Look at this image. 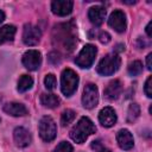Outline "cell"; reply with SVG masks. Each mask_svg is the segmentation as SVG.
I'll use <instances>...</instances> for the list:
<instances>
[{"label": "cell", "instance_id": "6da1fadb", "mask_svg": "<svg viewBox=\"0 0 152 152\" xmlns=\"http://www.w3.org/2000/svg\"><path fill=\"white\" fill-rule=\"evenodd\" d=\"M96 127L93 124V121L87 118V116H82L78 122L71 128L70 131V138L77 142V144H82L87 140V138L89 135H91L93 133H95Z\"/></svg>", "mask_w": 152, "mask_h": 152}, {"label": "cell", "instance_id": "7a4b0ae2", "mask_svg": "<svg viewBox=\"0 0 152 152\" xmlns=\"http://www.w3.org/2000/svg\"><path fill=\"white\" fill-rule=\"evenodd\" d=\"M56 28H57V38L56 39L62 44V46L64 48V50L66 52H71L77 43L76 34L72 31L74 27H69V24H63Z\"/></svg>", "mask_w": 152, "mask_h": 152}, {"label": "cell", "instance_id": "3957f363", "mask_svg": "<svg viewBox=\"0 0 152 152\" xmlns=\"http://www.w3.org/2000/svg\"><path fill=\"white\" fill-rule=\"evenodd\" d=\"M120 63H121V59L118 53H108L100 61L96 70L100 75L109 76V75H113L119 69Z\"/></svg>", "mask_w": 152, "mask_h": 152}, {"label": "cell", "instance_id": "277c9868", "mask_svg": "<svg viewBox=\"0 0 152 152\" xmlns=\"http://www.w3.org/2000/svg\"><path fill=\"white\" fill-rule=\"evenodd\" d=\"M78 86V76L71 69H64L61 77V89L65 96L72 95Z\"/></svg>", "mask_w": 152, "mask_h": 152}, {"label": "cell", "instance_id": "5b68a950", "mask_svg": "<svg viewBox=\"0 0 152 152\" xmlns=\"http://www.w3.org/2000/svg\"><path fill=\"white\" fill-rule=\"evenodd\" d=\"M96 53H97L96 48L94 45H91V44H88V45H86L80 51V53L75 58V63L80 68H89L94 63V59H95Z\"/></svg>", "mask_w": 152, "mask_h": 152}, {"label": "cell", "instance_id": "8992f818", "mask_svg": "<svg viewBox=\"0 0 152 152\" xmlns=\"http://www.w3.org/2000/svg\"><path fill=\"white\" fill-rule=\"evenodd\" d=\"M57 128L50 116H43L39 121V135L44 141H51L56 138Z\"/></svg>", "mask_w": 152, "mask_h": 152}, {"label": "cell", "instance_id": "52a82bcc", "mask_svg": "<svg viewBox=\"0 0 152 152\" xmlns=\"http://www.w3.org/2000/svg\"><path fill=\"white\" fill-rule=\"evenodd\" d=\"M99 102V90L97 87L93 83H89L84 87L83 95H82V103L83 107L87 109L94 108Z\"/></svg>", "mask_w": 152, "mask_h": 152}, {"label": "cell", "instance_id": "ba28073f", "mask_svg": "<svg viewBox=\"0 0 152 152\" xmlns=\"http://www.w3.org/2000/svg\"><path fill=\"white\" fill-rule=\"evenodd\" d=\"M42 63V55L37 50H28L23 55V64L28 70H37Z\"/></svg>", "mask_w": 152, "mask_h": 152}, {"label": "cell", "instance_id": "9c48e42d", "mask_svg": "<svg viewBox=\"0 0 152 152\" xmlns=\"http://www.w3.org/2000/svg\"><path fill=\"white\" fill-rule=\"evenodd\" d=\"M42 37V32L39 30V27L27 24L24 27V32H23V40L26 45H36L38 44L39 39Z\"/></svg>", "mask_w": 152, "mask_h": 152}, {"label": "cell", "instance_id": "30bf717a", "mask_svg": "<svg viewBox=\"0 0 152 152\" xmlns=\"http://www.w3.org/2000/svg\"><path fill=\"white\" fill-rule=\"evenodd\" d=\"M108 24L112 28H114L116 32H124L126 30V15L122 11H114L108 19Z\"/></svg>", "mask_w": 152, "mask_h": 152}, {"label": "cell", "instance_id": "8fae6325", "mask_svg": "<svg viewBox=\"0 0 152 152\" xmlns=\"http://www.w3.org/2000/svg\"><path fill=\"white\" fill-rule=\"evenodd\" d=\"M74 2L70 0H55L51 4V10L55 14L64 17L71 13Z\"/></svg>", "mask_w": 152, "mask_h": 152}, {"label": "cell", "instance_id": "7c38bea8", "mask_svg": "<svg viewBox=\"0 0 152 152\" xmlns=\"http://www.w3.org/2000/svg\"><path fill=\"white\" fill-rule=\"evenodd\" d=\"M99 121L104 127H112L116 122V114L112 107H104L99 113Z\"/></svg>", "mask_w": 152, "mask_h": 152}, {"label": "cell", "instance_id": "4fadbf2b", "mask_svg": "<svg viewBox=\"0 0 152 152\" xmlns=\"http://www.w3.org/2000/svg\"><path fill=\"white\" fill-rule=\"evenodd\" d=\"M116 140L122 150H131L134 145L133 135L128 129H120L116 134Z\"/></svg>", "mask_w": 152, "mask_h": 152}, {"label": "cell", "instance_id": "5bb4252c", "mask_svg": "<svg viewBox=\"0 0 152 152\" xmlns=\"http://www.w3.org/2000/svg\"><path fill=\"white\" fill-rule=\"evenodd\" d=\"M14 141L19 147H26L31 142V134L24 127H17L13 132Z\"/></svg>", "mask_w": 152, "mask_h": 152}, {"label": "cell", "instance_id": "9a60e30c", "mask_svg": "<svg viewBox=\"0 0 152 152\" xmlns=\"http://www.w3.org/2000/svg\"><path fill=\"white\" fill-rule=\"evenodd\" d=\"M106 17V8L102 6H94L88 12V18L95 26H100Z\"/></svg>", "mask_w": 152, "mask_h": 152}, {"label": "cell", "instance_id": "2e32d148", "mask_svg": "<svg viewBox=\"0 0 152 152\" xmlns=\"http://www.w3.org/2000/svg\"><path fill=\"white\" fill-rule=\"evenodd\" d=\"M4 112L12 116H24L27 114V109L23 103L10 102L4 106Z\"/></svg>", "mask_w": 152, "mask_h": 152}, {"label": "cell", "instance_id": "e0dca14e", "mask_svg": "<svg viewBox=\"0 0 152 152\" xmlns=\"http://www.w3.org/2000/svg\"><path fill=\"white\" fill-rule=\"evenodd\" d=\"M121 90H122L121 82L119 80H114L109 82L108 86L104 88V96L109 100H115L121 94Z\"/></svg>", "mask_w": 152, "mask_h": 152}, {"label": "cell", "instance_id": "ac0fdd59", "mask_svg": "<svg viewBox=\"0 0 152 152\" xmlns=\"http://www.w3.org/2000/svg\"><path fill=\"white\" fill-rule=\"evenodd\" d=\"M40 102H42L43 106H45L48 108H55V107H57L59 104V99L55 94L43 93L42 96H40Z\"/></svg>", "mask_w": 152, "mask_h": 152}, {"label": "cell", "instance_id": "d6986e66", "mask_svg": "<svg viewBox=\"0 0 152 152\" xmlns=\"http://www.w3.org/2000/svg\"><path fill=\"white\" fill-rule=\"evenodd\" d=\"M15 27L13 25H5L0 28V44L8 42V40H13L14 36H15Z\"/></svg>", "mask_w": 152, "mask_h": 152}, {"label": "cell", "instance_id": "ffe728a7", "mask_svg": "<svg viewBox=\"0 0 152 152\" xmlns=\"http://www.w3.org/2000/svg\"><path fill=\"white\" fill-rule=\"evenodd\" d=\"M33 84V78L28 75H23L18 81V90L20 93H25L28 89H31Z\"/></svg>", "mask_w": 152, "mask_h": 152}, {"label": "cell", "instance_id": "44dd1931", "mask_svg": "<svg viewBox=\"0 0 152 152\" xmlns=\"http://www.w3.org/2000/svg\"><path fill=\"white\" fill-rule=\"evenodd\" d=\"M140 114V107L138 103H131L128 107V112H127V121L128 122H133Z\"/></svg>", "mask_w": 152, "mask_h": 152}, {"label": "cell", "instance_id": "7402d4cb", "mask_svg": "<svg viewBox=\"0 0 152 152\" xmlns=\"http://www.w3.org/2000/svg\"><path fill=\"white\" fill-rule=\"evenodd\" d=\"M75 115L76 113L72 110V109H65L63 113H62V116H61V122L63 126H66L69 124H71L75 119Z\"/></svg>", "mask_w": 152, "mask_h": 152}, {"label": "cell", "instance_id": "603a6c76", "mask_svg": "<svg viewBox=\"0 0 152 152\" xmlns=\"http://www.w3.org/2000/svg\"><path fill=\"white\" fill-rule=\"evenodd\" d=\"M142 71V64L140 61H133L132 63H129L128 65V74L131 76H137L139 74H141Z\"/></svg>", "mask_w": 152, "mask_h": 152}, {"label": "cell", "instance_id": "cb8c5ba5", "mask_svg": "<svg viewBox=\"0 0 152 152\" xmlns=\"http://www.w3.org/2000/svg\"><path fill=\"white\" fill-rule=\"evenodd\" d=\"M44 84L49 90H53L56 88V77L53 74H48L44 78Z\"/></svg>", "mask_w": 152, "mask_h": 152}, {"label": "cell", "instance_id": "d4e9b609", "mask_svg": "<svg viewBox=\"0 0 152 152\" xmlns=\"http://www.w3.org/2000/svg\"><path fill=\"white\" fill-rule=\"evenodd\" d=\"M53 152H72V146L66 141H62L57 145Z\"/></svg>", "mask_w": 152, "mask_h": 152}, {"label": "cell", "instance_id": "484cf974", "mask_svg": "<svg viewBox=\"0 0 152 152\" xmlns=\"http://www.w3.org/2000/svg\"><path fill=\"white\" fill-rule=\"evenodd\" d=\"M91 148L95 150V152H110L107 147H104V146L101 144L100 140H95V141H93V144H91Z\"/></svg>", "mask_w": 152, "mask_h": 152}, {"label": "cell", "instance_id": "4316f807", "mask_svg": "<svg viewBox=\"0 0 152 152\" xmlns=\"http://www.w3.org/2000/svg\"><path fill=\"white\" fill-rule=\"evenodd\" d=\"M152 76H150L147 80H146V83H145V88H144V90H145V94H146V96L147 97H152V90H151V87H152Z\"/></svg>", "mask_w": 152, "mask_h": 152}, {"label": "cell", "instance_id": "83f0119b", "mask_svg": "<svg viewBox=\"0 0 152 152\" xmlns=\"http://www.w3.org/2000/svg\"><path fill=\"white\" fill-rule=\"evenodd\" d=\"M97 37H99V40L102 44H107V43L110 42V34L108 32H100Z\"/></svg>", "mask_w": 152, "mask_h": 152}, {"label": "cell", "instance_id": "f1b7e54d", "mask_svg": "<svg viewBox=\"0 0 152 152\" xmlns=\"http://www.w3.org/2000/svg\"><path fill=\"white\" fill-rule=\"evenodd\" d=\"M49 59H50L51 63L58 64V63H61V55H59L58 52H51V53L49 55Z\"/></svg>", "mask_w": 152, "mask_h": 152}, {"label": "cell", "instance_id": "f546056e", "mask_svg": "<svg viewBox=\"0 0 152 152\" xmlns=\"http://www.w3.org/2000/svg\"><path fill=\"white\" fill-rule=\"evenodd\" d=\"M151 58H152V53H148L146 57V64H147V69L151 70L152 69V64H151Z\"/></svg>", "mask_w": 152, "mask_h": 152}, {"label": "cell", "instance_id": "4dcf8cb0", "mask_svg": "<svg viewBox=\"0 0 152 152\" xmlns=\"http://www.w3.org/2000/svg\"><path fill=\"white\" fill-rule=\"evenodd\" d=\"M151 26H152V21H150V23L147 24V26H146V33H147V36H148V37H152V31H151Z\"/></svg>", "mask_w": 152, "mask_h": 152}, {"label": "cell", "instance_id": "1f68e13d", "mask_svg": "<svg viewBox=\"0 0 152 152\" xmlns=\"http://www.w3.org/2000/svg\"><path fill=\"white\" fill-rule=\"evenodd\" d=\"M124 50H125V46L122 44H118L116 48H115V51L116 52H120V51H124Z\"/></svg>", "mask_w": 152, "mask_h": 152}, {"label": "cell", "instance_id": "d6a6232c", "mask_svg": "<svg viewBox=\"0 0 152 152\" xmlns=\"http://www.w3.org/2000/svg\"><path fill=\"white\" fill-rule=\"evenodd\" d=\"M4 19H5V13L2 11H0V23L4 21Z\"/></svg>", "mask_w": 152, "mask_h": 152}, {"label": "cell", "instance_id": "836d02e7", "mask_svg": "<svg viewBox=\"0 0 152 152\" xmlns=\"http://www.w3.org/2000/svg\"><path fill=\"white\" fill-rule=\"evenodd\" d=\"M124 2H125V4H129V5H131V4H135V1H124Z\"/></svg>", "mask_w": 152, "mask_h": 152}, {"label": "cell", "instance_id": "e575fe53", "mask_svg": "<svg viewBox=\"0 0 152 152\" xmlns=\"http://www.w3.org/2000/svg\"><path fill=\"white\" fill-rule=\"evenodd\" d=\"M0 102H1V96H0Z\"/></svg>", "mask_w": 152, "mask_h": 152}]
</instances>
